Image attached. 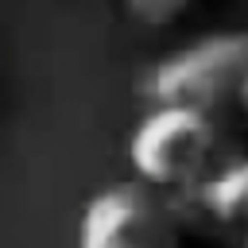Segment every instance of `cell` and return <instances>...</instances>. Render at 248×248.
Returning a JSON list of instances; mask_svg holds the SVG:
<instances>
[{
    "mask_svg": "<svg viewBox=\"0 0 248 248\" xmlns=\"http://www.w3.org/2000/svg\"><path fill=\"white\" fill-rule=\"evenodd\" d=\"M194 0H128V12L147 23V27H163V23H174Z\"/></svg>",
    "mask_w": 248,
    "mask_h": 248,
    "instance_id": "obj_5",
    "label": "cell"
},
{
    "mask_svg": "<svg viewBox=\"0 0 248 248\" xmlns=\"http://www.w3.org/2000/svg\"><path fill=\"white\" fill-rule=\"evenodd\" d=\"M78 248H182L170 205L143 182L97 190L78 217Z\"/></svg>",
    "mask_w": 248,
    "mask_h": 248,
    "instance_id": "obj_3",
    "label": "cell"
},
{
    "mask_svg": "<svg viewBox=\"0 0 248 248\" xmlns=\"http://www.w3.org/2000/svg\"><path fill=\"white\" fill-rule=\"evenodd\" d=\"M248 81V31H225L198 39L147 74V97L155 105H178L213 112L225 101L240 97Z\"/></svg>",
    "mask_w": 248,
    "mask_h": 248,
    "instance_id": "obj_1",
    "label": "cell"
},
{
    "mask_svg": "<svg viewBox=\"0 0 248 248\" xmlns=\"http://www.w3.org/2000/svg\"><path fill=\"white\" fill-rule=\"evenodd\" d=\"M240 105L248 108V81H244V89H240Z\"/></svg>",
    "mask_w": 248,
    "mask_h": 248,
    "instance_id": "obj_6",
    "label": "cell"
},
{
    "mask_svg": "<svg viewBox=\"0 0 248 248\" xmlns=\"http://www.w3.org/2000/svg\"><path fill=\"white\" fill-rule=\"evenodd\" d=\"M198 209L217 225H240L248 221V159H236L213 174H205L194 186Z\"/></svg>",
    "mask_w": 248,
    "mask_h": 248,
    "instance_id": "obj_4",
    "label": "cell"
},
{
    "mask_svg": "<svg viewBox=\"0 0 248 248\" xmlns=\"http://www.w3.org/2000/svg\"><path fill=\"white\" fill-rule=\"evenodd\" d=\"M217 147V128L209 112L155 105L128 140V163L136 182L151 190L167 186H198Z\"/></svg>",
    "mask_w": 248,
    "mask_h": 248,
    "instance_id": "obj_2",
    "label": "cell"
},
{
    "mask_svg": "<svg viewBox=\"0 0 248 248\" xmlns=\"http://www.w3.org/2000/svg\"><path fill=\"white\" fill-rule=\"evenodd\" d=\"M240 248H248V232H244V240H240Z\"/></svg>",
    "mask_w": 248,
    "mask_h": 248,
    "instance_id": "obj_7",
    "label": "cell"
}]
</instances>
